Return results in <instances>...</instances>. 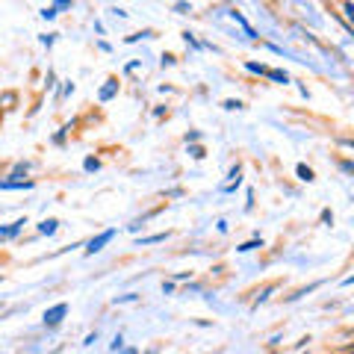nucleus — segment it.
I'll use <instances>...</instances> for the list:
<instances>
[{
	"instance_id": "obj_16",
	"label": "nucleus",
	"mask_w": 354,
	"mask_h": 354,
	"mask_svg": "<svg viewBox=\"0 0 354 354\" xmlns=\"http://www.w3.org/2000/svg\"><path fill=\"white\" fill-rule=\"evenodd\" d=\"M83 169H86L88 174H92V171H101V160H97V157H86V160H83Z\"/></svg>"
},
{
	"instance_id": "obj_4",
	"label": "nucleus",
	"mask_w": 354,
	"mask_h": 354,
	"mask_svg": "<svg viewBox=\"0 0 354 354\" xmlns=\"http://www.w3.org/2000/svg\"><path fill=\"white\" fill-rule=\"evenodd\" d=\"M32 180H0V192H15V189H32Z\"/></svg>"
},
{
	"instance_id": "obj_12",
	"label": "nucleus",
	"mask_w": 354,
	"mask_h": 354,
	"mask_svg": "<svg viewBox=\"0 0 354 354\" xmlns=\"http://www.w3.org/2000/svg\"><path fill=\"white\" fill-rule=\"evenodd\" d=\"M274 290H278V283H269V286H266V290H263V292H260L257 298H254V304H251V307H254V310H257V307H260V304H263V301H266V298H269V295H272Z\"/></svg>"
},
{
	"instance_id": "obj_25",
	"label": "nucleus",
	"mask_w": 354,
	"mask_h": 354,
	"mask_svg": "<svg viewBox=\"0 0 354 354\" xmlns=\"http://www.w3.org/2000/svg\"><path fill=\"white\" fill-rule=\"evenodd\" d=\"M41 18H44V21H53V18H57V12H53V6H44V9H41Z\"/></svg>"
},
{
	"instance_id": "obj_7",
	"label": "nucleus",
	"mask_w": 354,
	"mask_h": 354,
	"mask_svg": "<svg viewBox=\"0 0 354 354\" xmlns=\"http://www.w3.org/2000/svg\"><path fill=\"white\" fill-rule=\"evenodd\" d=\"M57 230H59V221H57V218H44L41 225H39V234H41V236H53Z\"/></svg>"
},
{
	"instance_id": "obj_32",
	"label": "nucleus",
	"mask_w": 354,
	"mask_h": 354,
	"mask_svg": "<svg viewBox=\"0 0 354 354\" xmlns=\"http://www.w3.org/2000/svg\"><path fill=\"white\" fill-rule=\"evenodd\" d=\"M162 292H165V295L174 292V283H171V281H165V283H162Z\"/></svg>"
},
{
	"instance_id": "obj_23",
	"label": "nucleus",
	"mask_w": 354,
	"mask_h": 354,
	"mask_svg": "<svg viewBox=\"0 0 354 354\" xmlns=\"http://www.w3.org/2000/svg\"><path fill=\"white\" fill-rule=\"evenodd\" d=\"M225 109H242V101H234V97H227V101H221Z\"/></svg>"
},
{
	"instance_id": "obj_9",
	"label": "nucleus",
	"mask_w": 354,
	"mask_h": 354,
	"mask_svg": "<svg viewBox=\"0 0 354 354\" xmlns=\"http://www.w3.org/2000/svg\"><path fill=\"white\" fill-rule=\"evenodd\" d=\"M227 15H230V18H234V21H236V24H239L242 30H245V32H248V36H251V39H257V32H254V27L248 24V21H245V18H242V12H236V9H230V12H227Z\"/></svg>"
},
{
	"instance_id": "obj_19",
	"label": "nucleus",
	"mask_w": 354,
	"mask_h": 354,
	"mask_svg": "<svg viewBox=\"0 0 354 354\" xmlns=\"http://www.w3.org/2000/svg\"><path fill=\"white\" fill-rule=\"evenodd\" d=\"M133 301H139L136 292H127V295H118V298H115V304H133Z\"/></svg>"
},
{
	"instance_id": "obj_17",
	"label": "nucleus",
	"mask_w": 354,
	"mask_h": 354,
	"mask_svg": "<svg viewBox=\"0 0 354 354\" xmlns=\"http://www.w3.org/2000/svg\"><path fill=\"white\" fill-rule=\"evenodd\" d=\"M245 71H251V74H260V77H266V71H269V68H266L263 62H245Z\"/></svg>"
},
{
	"instance_id": "obj_10",
	"label": "nucleus",
	"mask_w": 354,
	"mask_h": 354,
	"mask_svg": "<svg viewBox=\"0 0 354 354\" xmlns=\"http://www.w3.org/2000/svg\"><path fill=\"white\" fill-rule=\"evenodd\" d=\"M266 77L274 80V83H290V74H286L283 68H269V71H266Z\"/></svg>"
},
{
	"instance_id": "obj_15",
	"label": "nucleus",
	"mask_w": 354,
	"mask_h": 354,
	"mask_svg": "<svg viewBox=\"0 0 354 354\" xmlns=\"http://www.w3.org/2000/svg\"><path fill=\"white\" fill-rule=\"evenodd\" d=\"M71 127H74V121H71V124H65L59 133H57V136H53L50 142H53V145H65V136H68V133H71Z\"/></svg>"
},
{
	"instance_id": "obj_31",
	"label": "nucleus",
	"mask_w": 354,
	"mask_h": 354,
	"mask_svg": "<svg viewBox=\"0 0 354 354\" xmlns=\"http://www.w3.org/2000/svg\"><path fill=\"white\" fill-rule=\"evenodd\" d=\"M165 195H169V198H180V195H183V189H180V186H174V189H169Z\"/></svg>"
},
{
	"instance_id": "obj_33",
	"label": "nucleus",
	"mask_w": 354,
	"mask_h": 354,
	"mask_svg": "<svg viewBox=\"0 0 354 354\" xmlns=\"http://www.w3.org/2000/svg\"><path fill=\"white\" fill-rule=\"evenodd\" d=\"M71 92H74V83L68 80V83H65V88H62V95H71ZM62 95H59V97H62Z\"/></svg>"
},
{
	"instance_id": "obj_34",
	"label": "nucleus",
	"mask_w": 354,
	"mask_h": 354,
	"mask_svg": "<svg viewBox=\"0 0 354 354\" xmlns=\"http://www.w3.org/2000/svg\"><path fill=\"white\" fill-rule=\"evenodd\" d=\"M124 354H139V351H136V348H127V351H124Z\"/></svg>"
},
{
	"instance_id": "obj_8",
	"label": "nucleus",
	"mask_w": 354,
	"mask_h": 354,
	"mask_svg": "<svg viewBox=\"0 0 354 354\" xmlns=\"http://www.w3.org/2000/svg\"><path fill=\"white\" fill-rule=\"evenodd\" d=\"M295 174H298V180H304V183H313V180H316L313 169H310V165H304V162L295 165Z\"/></svg>"
},
{
	"instance_id": "obj_6",
	"label": "nucleus",
	"mask_w": 354,
	"mask_h": 354,
	"mask_svg": "<svg viewBox=\"0 0 354 354\" xmlns=\"http://www.w3.org/2000/svg\"><path fill=\"white\" fill-rule=\"evenodd\" d=\"M118 92V80H115V77H109V80H106V86L101 88V92H97V101H113V95Z\"/></svg>"
},
{
	"instance_id": "obj_30",
	"label": "nucleus",
	"mask_w": 354,
	"mask_h": 354,
	"mask_svg": "<svg viewBox=\"0 0 354 354\" xmlns=\"http://www.w3.org/2000/svg\"><path fill=\"white\" fill-rule=\"evenodd\" d=\"M189 9H192L189 3H174V12H189Z\"/></svg>"
},
{
	"instance_id": "obj_28",
	"label": "nucleus",
	"mask_w": 354,
	"mask_h": 354,
	"mask_svg": "<svg viewBox=\"0 0 354 354\" xmlns=\"http://www.w3.org/2000/svg\"><path fill=\"white\" fill-rule=\"evenodd\" d=\"M339 169H342V174H351V171H354V162H351V160H346V162L339 165Z\"/></svg>"
},
{
	"instance_id": "obj_18",
	"label": "nucleus",
	"mask_w": 354,
	"mask_h": 354,
	"mask_svg": "<svg viewBox=\"0 0 354 354\" xmlns=\"http://www.w3.org/2000/svg\"><path fill=\"white\" fill-rule=\"evenodd\" d=\"M254 248H263V239H251V242H242V245H239L236 251H242V254H248V251H254Z\"/></svg>"
},
{
	"instance_id": "obj_29",
	"label": "nucleus",
	"mask_w": 354,
	"mask_h": 354,
	"mask_svg": "<svg viewBox=\"0 0 354 354\" xmlns=\"http://www.w3.org/2000/svg\"><path fill=\"white\" fill-rule=\"evenodd\" d=\"M109 348H113V351H121V348H124V339L115 337V339H113V346H109Z\"/></svg>"
},
{
	"instance_id": "obj_27",
	"label": "nucleus",
	"mask_w": 354,
	"mask_h": 354,
	"mask_svg": "<svg viewBox=\"0 0 354 354\" xmlns=\"http://www.w3.org/2000/svg\"><path fill=\"white\" fill-rule=\"evenodd\" d=\"M53 41H57V36H53V32H48V36H41V44H44V48H50Z\"/></svg>"
},
{
	"instance_id": "obj_13",
	"label": "nucleus",
	"mask_w": 354,
	"mask_h": 354,
	"mask_svg": "<svg viewBox=\"0 0 354 354\" xmlns=\"http://www.w3.org/2000/svg\"><path fill=\"white\" fill-rule=\"evenodd\" d=\"M322 283H310V286H304V290H295L292 295H286V301H298V298H304L307 292H313V290H319Z\"/></svg>"
},
{
	"instance_id": "obj_11",
	"label": "nucleus",
	"mask_w": 354,
	"mask_h": 354,
	"mask_svg": "<svg viewBox=\"0 0 354 354\" xmlns=\"http://www.w3.org/2000/svg\"><path fill=\"white\" fill-rule=\"evenodd\" d=\"M27 171H30V162L24 160V162H15V165H12V171H9V177H15V180H21V177H24Z\"/></svg>"
},
{
	"instance_id": "obj_35",
	"label": "nucleus",
	"mask_w": 354,
	"mask_h": 354,
	"mask_svg": "<svg viewBox=\"0 0 354 354\" xmlns=\"http://www.w3.org/2000/svg\"><path fill=\"white\" fill-rule=\"evenodd\" d=\"M0 281H3V274H0Z\"/></svg>"
},
{
	"instance_id": "obj_1",
	"label": "nucleus",
	"mask_w": 354,
	"mask_h": 354,
	"mask_svg": "<svg viewBox=\"0 0 354 354\" xmlns=\"http://www.w3.org/2000/svg\"><path fill=\"white\" fill-rule=\"evenodd\" d=\"M68 316V304L65 301H59V304H53V307H48L44 310V316H41V322H44V328H57L62 319Z\"/></svg>"
},
{
	"instance_id": "obj_22",
	"label": "nucleus",
	"mask_w": 354,
	"mask_h": 354,
	"mask_svg": "<svg viewBox=\"0 0 354 354\" xmlns=\"http://www.w3.org/2000/svg\"><path fill=\"white\" fill-rule=\"evenodd\" d=\"M15 101H18V95H15V92H6V95H3L6 109H12V106H15Z\"/></svg>"
},
{
	"instance_id": "obj_24",
	"label": "nucleus",
	"mask_w": 354,
	"mask_h": 354,
	"mask_svg": "<svg viewBox=\"0 0 354 354\" xmlns=\"http://www.w3.org/2000/svg\"><path fill=\"white\" fill-rule=\"evenodd\" d=\"M198 139H201V130H192V133H186V145H195Z\"/></svg>"
},
{
	"instance_id": "obj_20",
	"label": "nucleus",
	"mask_w": 354,
	"mask_h": 354,
	"mask_svg": "<svg viewBox=\"0 0 354 354\" xmlns=\"http://www.w3.org/2000/svg\"><path fill=\"white\" fill-rule=\"evenodd\" d=\"M183 41H186V44H192L195 50H201V41H198V39L192 36V32H183Z\"/></svg>"
},
{
	"instance_id": "obj_2",
	"label": "nucleus",
	"mask_w": 354,
	"mask_h": 354,
	"mask_svg": "<svg viewBox=\"0 0 354 354\" xmlns=\"http://www.w3.org/2000/svg\"><path fill=\"white\" fill-rule=\"evenodd\" d=\"M113 239H115V230H113V227L104 230V234H97V236H92V239L86 242V257H92V254L104 251V245H109Z\"/></svg>"
},
{
	"instance_id": "obj_21",
	"label": "nucleus",
	"mask_w": 354,
	"mask_h": 354,
	"mask_svg": "<svg viewBox=\"0 0 354 354\" xmlns=\"http://www.w3.org/2000/svg\"><path fill=\"white\" fill-rule=\"evenodd\" d=\"M189 153H192V160H204V153H207V151H204L201 145H189Z\"/></svg>"
},
{
	"instance_id": "obj_14",
	"label": "nucleus",
	"mask_w": 354,
	"mask_h": 354,
	"mask_svg": "<svg viewBox=\"0 0 354 354\" xmlns=\"http://www.w3.org/2000/svg\"><path fill=\"white\" fill-rule=\"evenodd\" d=\"M171 234L165 230V234H153V236H145V239H139V245H157V242H165Z\"/></svg>"
},
{
	"instance_id": "obj_3",
	"label": "nucleus",
	"mask_w": 354,
	"mask_h": 354,
	"mask_svg": "<svg viewBox=\"0 0 354 354\" xmlns=\"http://www.w3.org/2000/svg\"><path fill=\"white\" fill-rule=\"evenodd\" d=\"M24 225H27V218H18V221H12V225H6V227H0V242H6V239H15L21 230H24Z\"/></svg>"
},
{
	"instance_id": "obj_5",
	"label": "nucleus",
	"mask_w": 354,
	"mask_h": 354,
	"mask_svg": "<svg viewBox=\"0 0 354 354\" xmlns=\"http://www.w3.org/2000/svg\"><path fill=\"white\" fill-rule=\"evenodd\" d=\"M239 183H242V165L236 162L234 169H230V183H227L221 192H227V195H230V192H236V189H239Z\"/></svg>"
},
{
	"instance_id": "obj_26",
	"label": "nucleus",
	"mask_w": 354,
	"mask_h": 354,
	"mask_svg": "<svg viewBox=\"0 0 354 354\" xmlns=\"http://www.w3.org/2000/svg\"><path fill=\"white\" fill-rule=\"evenodd\" d=\"M325 221V225H334V213H330V209H322V216H319Z\"/></svg>"
}]
</instances>
